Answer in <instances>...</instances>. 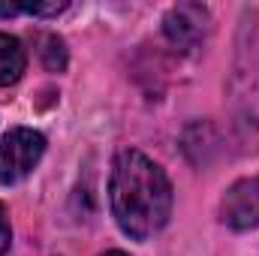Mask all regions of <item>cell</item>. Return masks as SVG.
Returning a JSON list of instances; mask_svg holds the SVG:
<instances>
[{"label": "cell", "mask_w": 259, "mask_h": 256, "mask_svg": "<svg viewBox=\"0 0 259 256\" xmlns=\"http://www.w3.org/2000/svg\"><path fill=\"white\" fill-rule=\"evenodd\" d=\"M163 33L172 42V49L190 55L202 49V42L211 33V12L202 3H178L163 18Z\"/></svg>", "instance_id": "3"}, {"label": "cell", "mask_w": 259, "mask_h": 256, "mask_svg": "<svg viewBox=\"0 0 259 256\" xmlns=\"http://www.w3.org/2000/svg\"><path fill=\"white\" fill-rule=\"evenodd\" d=\"M172 181L142 151H118L109 175V205L118 229L133 241L154 238L172 217Z\"/></svg>", "instance_id": "1"}, {"label": "cell", "mask_w": 259, "mask_h": 256, "mask_svg": "<svg viewBox=\"0 0 259 256\" xmlns=\"http://www.w3.org/2000/svg\"><path fill=\"white\" fill-rule=\"evenodd\" d=\"M220 220L235 232H247V229L259 226V175L241 178L223 193Z\"/></svg>", "instance_id": "4"}, {"label": "cell", "mask_w": 259, "mask_h": 256, "mask_svg": "<svg viewBox=\"0 0 259 256\" xmlns=\"http://www.w3.org/2000/svg\"><path fill=\"white\" fill-rule=\"evenodd\" d=\"M103 256H127V253H121V250H109V253H103Z\"/></svg>", "instance_id": "8"}, {"label": "cell", "mask_w": 259, "mask_h": 256, "mask_svg": "<svg viewBox=\"0 0 259 256\" xmlns=\"http://www.w3.org/2000/svg\"><path fill=\"white\" fill-rule=\"evenodd\" d=\"M27 69V52L18 42V36L0 33V88L15 84Z\"/></svg>", "instance_id": "5"}, {"label": "cell", "mask_w": 259, "mask_h": 256, "mask_svg": "<svg viewBox=\"0 0 259 256\" xmlns=\"http://www.w3.org/2000/svg\"><path fill=\"white\" fill-rule=\"evenodd\" d=\"M39 58H42L46 69H52V72H64L66 69V46H64V39H61L58 33H42V36H39Z\"/></svg>", "instance_id": "6"}, {"label": "cell", "mask_w": 259, "mask_h": 256, "mask_svg": "<svg viewBox=\"0 0 259 256\" xmlns=\"http://www.w3.org/2000/svg\"><path fill=\"white\" fill-rule=\"evenodd\" d=\"M46 136L33 127H12L0 142V184H21L42 160Z\"/></svg>", "instance_id": "2"}, {"label": "cell", "mask_w": 259, "mask_h": 256, "mask_svg": "<svg viewBox=\"0 0 259 256\" xmlns=\"http://www.w3.org/2000/svg\"><path fill=\"white\" fill-rule=\"evenodd\" d=\"M12 244V226H9V217H6V208L0 205V256H6Z\"/></svg>", "instance_id": "7"}]
</instances>
